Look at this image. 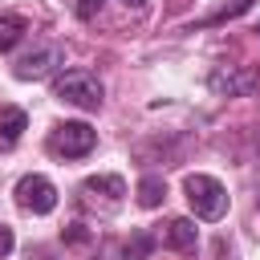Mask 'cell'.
<instances>
[{"mask_svg":"<svg viewBox=\"0 0 260 260\" xmlns=\"http://www.w3.org/2000/svg\"><path fill=\"white\" fill-rule=\"evenodd\" d=\"M102 81L89 73V69H65V73H57V81H53V98L57 102H69V106H77V110H98L102 106Z\"/></svg>","mask_w":260,"mask_h":260,"instance_id":"1","label":"cell"},{"mask_svg":"<svg viewBox=\"0 0 260 260\" xmlns=\"http://www.w3.org/2000/svg\"><path fill=\"white\" fill-rule=\"evenodd\" d=\"M183 191H187V203H191L195 219H223V211H228V191H223L219 179L195 171V175L183 179Z\"/></svg>","mask_w":260,"mask_h":260,"instance_id":"2","label":"cell"},{"mask_svg":"<svg viewBox=\"0 0 260 260\" xmlns=\"http://www.w3.org/2000/svg\"><path fill=\"white\" fill-rule=\"evenodd\" d=\"M98 146V130L89 122H57L49 130V154L57 158H85Z\"/></svg>","mask_w":260,"mask_h":260,"instance_id":"3","label":"cell"},{"mask_svg":"<svg viewBox=\"0 0 260 260\" xmlns=\"http://www.w3.org/2000/svg\"><path fill=\"white\" fill-rule=\"evenodd\" d=\"M207 89L219 98H248L260 89V73L252 65H219V69H211Z\"/></svg>","mask_w":260,"mask_h":260,"instance_id":"4","label":"cell"},{"mask_svg":"<svg viewBox=\"0 0 260 260\" xmlns=\"http://www.w3.org/2000/svg\"><path fill=\"white\" fill-rule=\"evenodd\" d=\"M16 203L28 211V215H49L57 207V187L45 179V175H24L16 183Z\"/></svg>","mask_w":260,"mask_h":260,"instance_id":"5","label":"cell"},{"mask_svg":"<svg viewBox=\"0 0 260 260\" xmlns=\"http://www.w3.org/2000/svg\"><path fill=\"white\" fill-rule=\"evenodd\" d=\"M77 195H81L85 207L102 203V211H114L122 203V195H126V183H122V175H93V179H85L77 187Z\"/></svg>","mask_w":260,"mask_h":260,"instance_id":"6","label":"cell"},{"mask_svg":"<svg viewBox=\"0 0 260 260\" xmlns=\"http://www.w3.org/2000/svg\"><path fill=\"white\" fill-rule=\"evenodd\" d=\"M61 61H65V53H61V45H41L37 53H28V57H20L12 73H16L20 81H41V77H49V73H53V69L61 65Z\"/></svg>","mask_w":260,"mask_h":260,"instance_id":"7","label":"cell"},{"mask_svg":"<svg viewBox=\"0 0 260 260\" xmlns=\"http://www.w3.org/2000/svg\"><path fill=\"white\" fill-rule=\"evenodd\" d=\"M162 240H167V248H175V252H191V248L199 244V228H195V219H171L167 232H162Z\"/></svg>","mask_w":260,"mask_h":260,"instance_id":"8","label":"cell"},{"mask_svg":"<svg viewBox=\"0 0 260 260\" xmlns=\"http://www.w3.org/2000/svg\"><path fill=\"white\" fill-rule=\"evenodd\" d=\"M24 126H28V114H24V110H16V106L4 110V114H0V146H12V142L24 134Z\"/></svg>","mask_w":260,"mask_h":260,"instance_id":"9","label":"cell"},{"mask_svg":"<svg viewBox=\"0 0 260 260\" xmlns=\"http://www.w3.org/2000/svg\"><path fill=\"white\" fill-rule=\"evenodd\" d=\"M162 199H167L162 175H142V179H138V203H142V207H158Z\"/></svg>","mask_w":260,"mask_h":260,"instance_id":"10","label":"cell"},{"mask_svg":"<svg viewBox=\"0 0 260 260\" xmlns=\"http://www.w3.org/2000/svg\"><path fill=\"white\" fill-rule=\"evenodd\" d=\"M24 16H16V12H8V16H0V53H8L20 37H24Z\"/></svg>","mask_w":260,"mask_h":260,"instance_id":"11","label":"cell"},{"mask_svg":"<svg viewBox=\"0 0 260 260\" xmlns=\"http://www.w3.org/2000/svg\"><path fill=\"white\" fill-rule=\"evenodd\" d=\"M150 252H154V236H150V232H134V236L126 240V248H122L126 260H150Z\"/></svg>","mask_w":260,"mask_h":260,"instance_id":"12","label":"cell"},{"mask_svg":"<svg viewBox=\"0 0 260 260\" xmlns=\"http://www.w3.org/2000/svg\"><path fill=\"white\" fill-rule=\"evenodd\" d=\"M98 12H102V0H77V16L81 20H93Z\"/></svg>","mask_w":260,"mask_h":260,"instance_id":"13","label":"cell"},{"mask_svg":"<svg viewBox=\"0 0 260 260\" xmlns=\"http://www.w3.org/2000/svg\"><path fill=\"white\" fill-rule=\"evenodd\" d=\"M12 248H16V236H12V228H8V223H0V260H4Z\"/></svg>","mask_w":260,"mask_h":260,"instance_id":"14","label":"cell"},{"mask_svg":"<svg viewBox=\"0 0 260 260\" xmlns=\"http://www.w3.org/2000/svg\"><path fill=\"white\" fill-rule=\"evenodd\" d=\"M248 4H252V0H232V8H223V12L215 16V20H223V16H236V12H244Z\"/></svg>","mask_w":260,"mask_h":260,"instance_id":"15","label":"cell"},{"mask_svg":"<svg viewBox=\"0 0 260 260\" xmlns=\"http://www.w3.org/2000/svg\"><path fill=\"white\" fill-rule=\"evenodd\" d=\"M122 4H126V8H142L146 0H122Z\"/></svg>","mask_w":260,"mask_h":260,"instance_id":"16","label":"cell"}]
</instances>
